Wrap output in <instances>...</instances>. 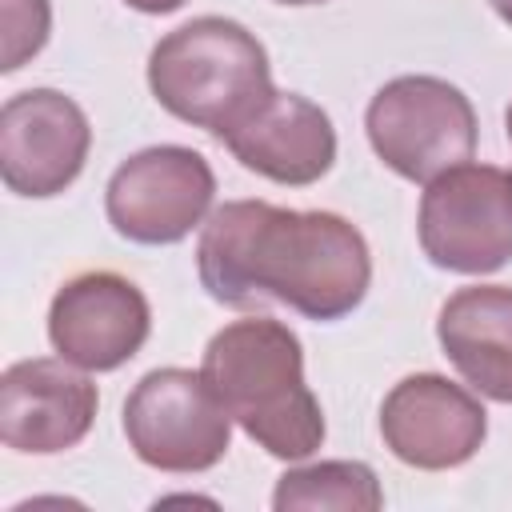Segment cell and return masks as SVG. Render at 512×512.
Instances as JSON below:
<instances>
[{
  "label": "cell",
  "instance_id": "cell-18",
  "mask_svg": "<svg viewBox=\"0 0 512 512\" xmlns=\"http://www.w3.org/2000/svg\"><path fill=\"white\" fill-rule=\"evenodd\" d=\"M276 4H292V8H304V4H328V0H276Z\"/></svg>",
  "mask_w": 512,
  "mask_h": 512
},
{
  "label": "cell",
  "instance_id": "cell-1",
  "mask_svg": "<svg viewBox=\"0 0 512 512\" xmlns=\"http://www.w3.org/2000/svg\"><path fill=\"white\" fill-rule=\"evenodd\" d=\"M196 272L216 304H284L308 320L332 324L364 304L372 252L364 232L336 212L228 200L200 224Z\"/></svg>",
  "mask_w": 512,
  "mask_h": 512
},
{
  "label": "cell",
  "instance_id": "cell-7",
  "mask_svg": "<svg viewBox=\"0 0 512 512\" xmlns=\"http://www.w3.org/2000/svg\"><path fill=\"white\" fill-rule=\"evenodd\" d=\"M216 200L212 164L184 144L132 152L104 188L108 224L132 244H176L200 228Z\"/></svg>",
  "mask_w": 512,
  "mask_h": 512
},
{
  "label": "cell",
  "instance_id": "cell-3",
  "mask_svg": "<svg viewBox=\"0 0 512 512\" xmlns=\"http://www.w3.org/2000/svg\"><path fill=\"white\" fill-rule=\"evenodd\" d=\"M148 88L164 112L224 140L272 92V64L244 24L196 16L160 36L148 56Z\"/></svg>",
  "mask_w": 512,
  "mask_h": 512
},
{
  "label": "cell",
  "instance_id": "cell-9",
  "mask_svg": "<svg viewBox=\"0 0 512 512\" xmlns=\"http://www.w3.org/2000/svg\"><path fill=\"white\" fill-rule=\"evenodd\" d=\"M380 436L384 448L420 472H444L468 464L484 436L488 412L464 388L440 372H412L380 404Z\"/></svg>",
  "mask_w": 512,
  "mask_h": 512
},
{
  "label": "cell",
  "instance_id": "cell-2",
  "mask_svg": "<svg viewBox=\"0 0 512 512\" xmlns=\"http://www.w3.org/2000/svg\"><path fill=\"white\" fill-rule=\"evenodd\" d=\"M204 380L244 428L276 460H308L324 444V412L304 380L300 336L272 316L224 324L200 360Z\"/></svg>",
  "mask_w": 512,
  "mask_h": 512
},
{
  "label": "cell",
  "instance_id": "cell-6",
  "mask_svg": "<svg viewBox=\"0 0 512 512\" xmlns=\"http://www.w3.org/2000/svg\"><path fill=\"white\" fill-rule=\"evenodd\" d=\"M128 448L160 472H208L232 444V416L192 368H152L124 400Z\"/></svg>",
  "mask_w": 512,
  "mask_h": 512
},
{
  "label": "cell",
  "instance_id": "cell-8",
  "mask_svg": "<svg viewBox=\"0 0 512 512\" xmlns=\"http://www.w3.org/2000/svg\"><path fill=\"white\" fill-rule=\"evenodd\" d=\"M92 128L84 108L56 88H28L0 108V176L8 192L60 196L88 160Z\"/></svg>",
  "mask_w": 512,
  "mask_h": 512
},
{
  "label": "cell",
  "instance_id": "cell-15",
  "mask_svg": "<svg viewBox=\"0 0 512 512\" xmlns=\"http://www.w3.org/2000/svg\"><path fill=\"white\" fill-rule=\"evenodd\" d=\"M0 28H4L0 72H16L48 44L52 0H0Z\"/></svg>",
  "mask_w": 512,
  "mask_h": 512
},
{
  "label": "cell",
  "instance_id": "cell-13",
  "mask_svg": "<svg viewBox=\"0 0 512 512\" xmlns=\"http://www.w3.org/2000/svg\"><path fill=\"white\" fill-rule=\"evenodd\" d=\"M436 340L472 392L496 404H512V288L508 284L456 288L436 316Z\"/></svg>",
  "mask_w": 512,
  "mask_h": 512
},
{
  "label": "cell",
  "instance_id": "cell-11",
  "mask_svg": "<svg viewBox=\"0 0 512 512\" xmlns=\"http://www.w3.org/2000/svg\"><path fill=\"white\" fill-rule=\"evenodd\" d=\"M100 392L64 356L16 360L0 376V440L24 456L76 448L96 420Z\"/></svg>",
  "mask_w": 512,
  "mask_h": 512
},
{
  "label": "cell",
  "instance_id": "cell-14",
  "mask_svg": "<svg viewBox=\"0 0 512 512\" xmlns=\"http://www.w3.org/2000/svg\"><path fill=\"white\" fill-rule=\"evenodd\" d=\"M384 504V488L364 460H320L304 468H288L276 480L272 508L276 512H376Z\"/></svg>",
  "mask_w": 512,
  "mask_h": 512
},
{
  "label": "cell",
  "instance_id": "cell-17",
  "mask_svg": "<svg viewBox=\"0 0 512 512\" xmlns=\"http://www.w3.org/2000/svg\"><path fill=\"white\" fill-rule=\"evenodd\" d=\"M492 8H496V16L504 20V24H512V0H488Z\"/></svg>",
  "mask_w": 512,
  "mask_h": 512
},
{
  "label": "cell",
  "instance_id": "cell-16",
  "mask_svg": "<svg viewBox=\"0 0 512 512\" xmlns=\"http://www.w3.org/2000/svg\"><path fill=\"white\" fill-rule=\"evenodd\" d=\"M124 4L136 8V12H144V16H168V12L184 8L188 0H124Z\"/></svg>",
  "mask_w": 512,
  "mask_h": 512
},
{
  "label": "cell",
  "instance_id": "cell-10",
  "mask_svg": "<svg viewBox=\"0 0 512 512\" xmlns=\"http://www.w3.org/2000/svg\"><path fill=\"white\" fill-rule=\"evenodd\" d=\"M148 332V296L108 268L64 280L48 304V340L56 356L84 372H112L128 364L144 348Z\"/></svg>",
  "mask_w": 512,
  "mask_h": 512
},
{
  "label": "cell",
  "instance_id": "cell-4",
  "mask_svg": "<svg viewBox=\"0 0 512 512\" xmlns=\"http://www.w3.org/2000/svg\"><path fill=\"white\" fill-rule=\"evenodd\" d=\"M368 144L396 176L428 184L476 152V108L440 76H396L364 112Z\"/></svg>",
  "mask_w": 512,
  "mask_h": 512
},
{
  "label": "cell",
  "instance_id": "cell-12",
  "mask_svg": "<svg viewBox=\"0 0 512 512\" xmlns=\"http://www.w3.org/2000/svg\"><path fill=\"white\" fill-rule=\"evenodd\" d=\"M220 144L248 172L288 188L316 184L336 160V128L328 112L300 92L276 88Z\"/></svg>",
  "mask_w": 512,
  "mask_h": 512
},
{
  "label": "cell",
  "instance_id": "cell-5",
  "mask_svg": "<svg viewBox=\"0 0 512 512\" xmlns=\"http://www.w3.org/2000/svg\"><path fill=\"white\" fill-rule=\"evenodd\" d=\"M416 236L424 256L460 276H484L512 260V172L456 164L424 184Z\"/></svg>",
  "mask_w": 512,
  "mask_h": 512
},
{
  "label": "cell",
  "instance_id": "cell-19",
  "mask_svg": "<svg viewBox=\"0 0 512 512\" xmlns=\"http://www.w3.org/2000/svg\"><path fill=\"white\" fill-rule=\"evenodd\" d=\"M504 124H508V140H512V104H508V116H504Z\"/></svg>",
  "mask_w": 512,
  "mask_h": 512
}]
</instances>
